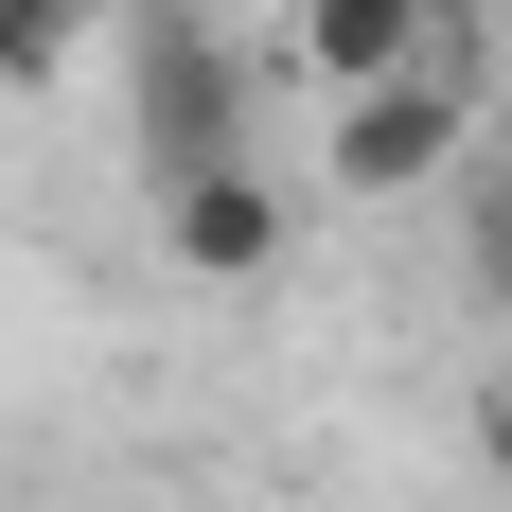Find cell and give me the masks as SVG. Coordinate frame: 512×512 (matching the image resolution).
I'll return each instance as SVG.
<instances>
[{
	"label": "cell",
	"instance_id": "6da1fadb",
	"mask_svg": "<svg viewBox=\"0 0 512 512\" xmlns=\"http://www.w3.org/2000/svg\"><path fill=\"white\" fill-rule=\"evenodd\" d=\"M477 89H495V71H477L460 36L442 53H407V71H371V89H336V195H442V177H460L477 159Z\"/></svg>",
	"mask_w": 512,
	"mask_h": 512
},
{
	"label": "cell",
	"instance_id": "7a4b0ae2",
	"mask_svg": "<svg viewBox=\"0 0 512 512\" xmlns=\"http://www.w3.org/2000/svg\"><path fill=\"white\" fill-rule=\"evenodd\" d=\"M159 265L265 283V265H283V177H265V159H177V177H159Z\"/></svg>",
	"mask_w": 512,
	"mask_h": 512
},
{
	"label": "cell",
	"instance_id": "3957f363",
	"mask_svg": "<svg viewBox=\"0 0 512 512\" xmlns=\"http://www.w3.org/2000/svg\"><path fill=\"white\" fill-rule=\"evenodd\" d=\"M142 159L159 177H177V159H248V89H230V53H212L195 18L142 36Z\"/></svg>",
	"mask_w": 512,
	"mask_h": 512
},
{
	"label": "cell",
	"instance_id": "277c9868",
	"mask_svg": "<svg viewBox=\"0 0 512 512\" xmlns=\"http://www.w3.org/2000/svg\"><path fill=\"white\" fill-rule=\"evenodd\" d=\"M407 53H442V0H301V71L318 89H371Z\"/></svg>",
	"mask_w": 512,
	"mask_h": 512
},
{
	"label": "cell",
	"instance_id": "5b68a950",
	"mask_svg": "<svg viewBox=\"0 0 512 512\" xmlns=\"http://www.w3.org/2000/svg\"><path fill=\"white\" fill-rule=\"evenodd\" d=\"M89 53V0H0V89H53Z\"/></svg>",
	"mask_w": 512,
	"mask_h": 512
},
{
	"label": "cell",
	"instance_id": "8992f818",
	"mask_svg": "<svg viewBox=\"0 0 512 512\" xmlns=\"http://www.w3.org/2000/svg\"><path fill=\"white\" fill-rule=\"evenodd\" d=\"M460 265H477V301L512 318V177H495V195H477V230H460Z\"/></svg>",
	"mask_w": 512,
	"mask_h": 512
},
{
	"label": "cell",
	"instance_id": "52a82bcc",
	"mask_svg": "<svg viewBox=\"0 0 512 512\" xmlns=\"http://www.w3.org/2000/svg\"><path fill=\"white\" fill-rule=\"evenodd\" d=\"M477 477H495V495H512V371H495V389H477Z\"/></svg>",
	"mask_w": 512,
	"mask_h": 512
}]
</instances>
